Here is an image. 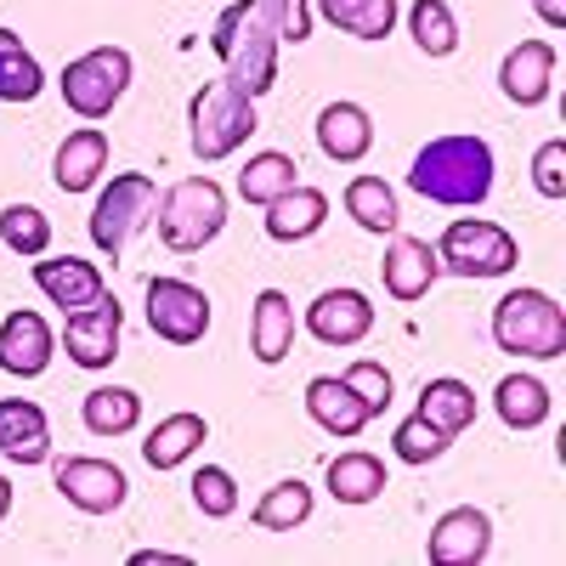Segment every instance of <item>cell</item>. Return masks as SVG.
<instances>
[{"instance_id":"42","label":"cell","mask_w":566,"mask_h":566,"mask_svg":"<svg viewBox=\"0 0 566 566\" xmlns=\"http://www.w3.org/2000/svg\"><path fill=\"white\" fill-rule=\"evenodd\" d=\"M533 12L544 18V29H566V0H533Z\"/></svg>"},{"instance_id":"20","label":"cell","mask_w":566,"mask_h":566,"mask_svg":"<svg viewBox=\"0 0 566 566\" xmlns=\"http://www.w3.org/2000/svg\"><path fill=\"white\" fill-rule=\"evenodd\" d=\"M317 148L335 159V165L368 159V148H374V119H368V108H363V103H328V108L317 114Z\"/></svg>"},{"instance_id":"12","label":"cell","mask_w":566,"mask_h":566,"mask_svg":"<svg viewBox=\"0 0 566 566\" xmlns=\"http://www.w3.org/2000/svg\"><path fill=\"white\" fill-rule=\"evenodd\" d=\"M488 549H493V522L476 504L448 510L431 527V538H424V555H431L437 566H476V560H488Z\"/></svg>"},{"instance_id":"34","label":"cell","mask_w":566,"mask_h":566,"mask_svg":"<svg viewBox=\"0 0 566 566\" xmlns=\"http://www.w3.org/2000/svg\"><path fill=\"white\" fill-rule=\"evenodd\" d=\"M0 239H7L12 255L34 261V255L52 250V221H45V210H34V205H7L0 210Z\"/></svg>"},{"instance_id":"2","label":"cell","mask_w":566,"mask_h":566,"mask_svg":"<svg viewBox=\"0 0 566 566\" xmlns=\"http://www.w3.org/2000/svg\"><path fill=\"white\" fill-rule=\"evenodd\" d=\"M154 216H159L165 250L193 255V250L221 239V227H227V187L216 176H181L176 187H165V199H154Z\"/></svg>"},{"instance_id":"19","label":"cell","mask_w":566,"mask_h":566,"mask_svg":"<svg viewBox=\"0 0 566 566\" xmlns=\"http://www.w3.org/2000/svg\"><path fill=\"white\" fill-rule=\"evenodd\" d=\"M261 210H266V239H272V244H301V239H312V232L328 221V193L295 181L290 193H277V199L261 205Z\"/></svg>"},{"instance_id":"31","label":"cell","mask_w":566,"mask_h":566,"mask_svg":"<svg viewBox=\"0 0 566 566\" xmlns=\"http://www.w3.org/2000/svg\"><path fill=\"white\" fill-rule=\"evenodd\" d=\"M136 419H142V397L130 386L85 391V431L91 437H125V431H136Z\"/></svg>"},{"instance_id":"14","label":"cell","mask_w":566,"mask_h":566,"mask_svg":"<svg viewBox=\"0 0 566 566\" xmlns=\"http://www.w3.org/2000/svg\"><path fill=\"white\" fill-rule=\"evenodd\" d=\"M34 290L52 301V306H63V317H69V312H85L91 301H103L108 283H103L97 261H80V255L40 261V255H34Z\"/></svg>"},{"instance_id":"26","label":"cell","mask_w":566,"mask_h":566,"mask_svg":"<svg viewBox=\"0 0 566 566\" xmlns=\"http://www.w3.org/2000/svg\"><path fill=\"white\" fill-rule=\"evenodd\" d=\"M493 408H499V419L510 424V431H538V424L549 419V386L538 380V374H504L499 391H493Z\"/></svg>"},{"instance_id":"24","label":"cell","mask_w":566,"mask_h":566,"mask_svg":"<svg viewBox=\"0 0 566 566\" xmlns=\"http://www.w3.org/2000/svg\"><path fill=\"white\" fill-rule=\"evenodd\" d=\"M413 413H424L442 437H464L470 424H476V391H470L464 380H453V374H442V380L419 386V408Z\"/></svg>"},{"instance_id":"44","label":"cell","mask_w":566,"mask_h":566,"mask_svg":"<svg viewBox=\"0 0 566 566\" xmlns=\"http://www.w3.org/2000/svg\"><path fill=\"white\" fill-rule=\"evenodd\" d=\"M7 515H12V482L0 476V522H7Z\"/></svg>"},{"instance_id":"17","label":"cell","mask_w":566,"mask_h":566,"mask_svg":"<svg viewBox=\"0 0 566 566\" xmlns=\"http://www.w3.org/2000/svg\"><path fill=\"white\" fill-rule=\"evenodd\" d=\"M0 453L12 464H45L52 459V424L45 408L29 397H0Z\"/></svg>"},{"instance_id":"21","label":"cell","mask_w":566,"mask_h":566,"mask_svg":"<svg viewBox=\"0 0 566 566\" xmlns=\"http://www.w3.org/2000/svg\"><path fill=\"white\" fill-rule=\"evenodd\" d=\"M103 170H108V136L97 125L69 130V142H63L57 159H52V176H57L63 193H91V187L103 181Z\"/></svg>"},{"instance_id":"41","label":"cell","mask_w":566,"mask_h":566,"mask_svg":"<svg viewBox=\"0 0 566 566\" xmlns=\"http://www.w3.org/2000/svg\"><path fill=\"white\" fill-rule=\"evenodd\" d=\"M357 7H363V0H317V12H323L328 23H335V29H346Z\"/></svg>"},{"instance_id":"25","label":"cell","mask_w":566,"mask_h":566,"mask_svg":"<svg viewBox=\"0 0 566 566\" xmlns=\"http://www.w3.org/2000/svg\"><path fill=\"white\" fill-rule=\"evenodd\" d=\"M205 437H210L205 413H170V419L154 424V437L142 442V459H148L154 470H176V464H187V459L199 453Z\"/></svg>"},{"instance_id":"33","label":"cell","mask_w":566,"mask_h":566,"mask_svg":"<svg viewBox=\"0 0 566 566\" xmlns=\"http://www.w3.org/2000/svg\"><path fill=\"white\" fill-rule=\"evenodd\" d=\"M408 34L424 57H453L459 52V23L448 12V0H413L408 7Z\"/></svg>"},{"instance_id":"18","label":"cell","mask_w":566,"mask_h":566,"mask_svg":"<svg viewBox=\"0 0 566 566\" xmlns=\"http://www.w3.org/2000/svg\"><path fill=\"white\" fill-rule=\"evenodd\" d=\"M380 277H386V295H391V301L413 306V301L431 295V283L442 277V261H437V250L424 244V239H391Z\"/></svg>"},{"instance_id":"1","label":"cell","mask_w":566,"mask_h":566,"mask_svg":"<svg viewBox=\"0 0 566 566\" xmlns=\"http://www.w3.org/2000/svg\"><path fill=\"white\" fill-rule=\"evenodd\" d=\"M408 187L431 205H453V210H476L493 193V148L482 136H431L408 165Z\"/></svg>"},{"instance_id":"36","label":"cell","mask_w":566,"mask_h":566,"mask_svg":"<svg viewBox=\"0 0 566 566\" xmlns=\"http://www.w3.org/2000/svg\"><path fill=\"white\" fill-rule=\"evenodd\" d=\"M193 504H199V515H210V522H227V515L239 510V482H232V470H221V464L193 470Z\"/></svg>"},{"instance_id":"7","label":"cell","mask_w":566,"mask_h":566,"mask_svg":"<svg viewBox=\"0 0 566 566\" xmlns=\"http://www.w3.org/2000/svg\"><path fill=\"white\" fill-rule=\"evenodd\" d=\"M130 52L125 45H97V52H85L63 69V103L80 114V119H108L114 103L130 91Z\"/></svg>"},{"instance_id":"37","label":"cell","mask_w":566,"mask_h":566,"mask_svg":"<svg viewBox=\"0 0 566 566\" xmlns=\"http://www.w3.org/2000/svg\"><path fill=\"white\" fill-rule=\"evenodd\" d=\"M340 380H346V386L357 391V402L368 408V419L391 408V391H397V386H391V368H386V363H374V357H357V363H352V368L340 374Z\"/></svg>"},{"instance_id":"6","label":"cell","mask_w":566,"mask_h":566,"mask_svg":"<svg viewBox=\"0 0 566 566\" xmlns=\"http://www.w3.org/2000/svg\"><path fill=\"white\" fill-rule=\"evenodd\" d=\"M437 261H442V272H459V277H504L515 261H522V250H515V239L499 221L459 216V221L442 227Z\"/></svg>"},{"instance_id":"13","label":"cell","mask_w":566,"mask_h":566,"mask_svg":"<svg viewBox=\"0 0 566 566\" xmlns=\"http://www.w3.org/2000/svg\"><path fill=\"white\" fill-rule=\"evenodd\" d=\"M306 328H312V340H323V346H357V340H368V328H374V306H368L363 290H323L306 306Z\"/></svg>"},{"instance_id":"38","label":"cell","mask_w":566,"mask_h":566,"mask_svg":"<svg viewBox=\"0 0 566 566\" xmlns=\"http://www.w3.org/2000/svg\"><path fill=\"white\" fill-rule=\"evenodd\" d=\"M533 187L544 199H566V142L560 136L533 154Z\"/></svg>"},{"instance_id":"9","label":"cell","mask_w":566,"mask_h":566,"mask_svg":"<svg viewBox=\"0 0 566 566\" xmlns=\"http://www.w3.org/2000/svg\"><path fill=\"white\" fill-rule=\"evenodd\" d=\"M148 328L165 346H199L210 335V295L187 277H154L148 283Z\"/></svg>"},{"instance_id":"16","label":"cell","mask_w":566,"mask_h":566,"mask_svg":"<svg viewBox=\"0 0 566 566\" xmlns=\"http://www.w3.org/2000/svg\"><path fill=\"white\" fill-rule=\"evenodd\" d=\"M555 85V45L549 40H522L515 52L499 63V91L515 108H538Z\"/></svg>"},{"instance_id":"10","label":"cell","mask_w":566,"mask_h":566,"mask_svg":"<svg viewBox=\"0 0 566 566\" xmlns=\"http://www.w3.org/2000/svg\"><path fill=\"white\" fill-rule=\"evenodd\" d=\"M57 493L74 510H85V515H114L130 499V482H125L119 464L74 453V459H57Z\"/></svg>"},{"instance_id":"3","label":"cell","mask_w":566,"mask_h":566,"mask_svg":"<svg viewBox=\"0 0 566 566\" xmlns=\"http://www.w3.org/2000/svg\"><path fill=\"white\" fill-rule=\"evenodd\" d=\"M493 340L499 352L510 357H533V363H549L566 352V312L555 295L544 290H510L499 306H493Z\"/></svg>"},{"instance_id":"32","label":"cell","mask_w":566,"mask_h":566,"mask_svg":"<svg viewBox=\"0 0 566 566\" xmlns=\"http://www.w3.org/2000/svg\"><path fill=\"white\" fill-rule=\"evenodd\" d=\"M295 170H301V165H295L290 154H277V148L250 154V165L239 170V199H250V205H272L277 193H290V187L301 181Z\"/></svg>"},{"instance_id":"8","label":"cell","mask_w":566,"mask_h":566,"mask_svg":"<svg viewBox=\"0 0 566 566\" xmlns=\"http://www.w3.org/2000/svg\"><path fill=\"white\" fill-rule=\"evenodd\" d=\"M221 63H227V85L239 91V97H266V91L277 85V29H272V18L261 12V7H250L244 12V23L232 29V40H227V52H221Z\"/></svg>"},{"instance_id":"43","label":"cell","mask_w":566,"mask_h":566,"mask_svg":"<svg viewBox=\"0 0 566 566\" xmlns=\"http://www.w3.org/2000/svg\"><path fill=\"white\" fill-rule=\"evenodd\" d=\"M130 560L136 566H187V555H170V549H136Z\"/></svg>"},{"instance_id":"30","label":"cell","mask_w":566,"mask_h":566,"mask_svg":"<svg viewBox=\"0 0 566 566\" xmlns=\"http://www.w3.org/2000/svg\"><path fill=\"white\" fill-rule=\"evenodd\" d=\"M40 91H45V74L23 45V34L0 29V103H34Z\"/></svg>"},{"instance_id":"11","label":"cell","mask_w":566,"mask_h":566,"mask_svg":"<svg viewBox=\"0 0 566 566\" xmlns=\"http://www.w3.org/2000/svg\"><path fill=\"white\" fill-rule=\"evenodd\" d=\"M119 328H125V312L114 295L91 301L85 312H69L63 323V346H69V363L80 368H108L119 357Z\"/></svg>"},{"instance_id":"35","label":"cell","mask_w":566,"mask_h":566,"mask_svg":"<svg viewBox=\"0 0 566 566\" xmlns=\"http://www.w3.org/2000/svg\"><path fill=\"white\" fill-rule=\"evenodd\" d=\"M448 442H453V437H442L424 413H408L397 431H391V453H397L402 464H431V459L448 453Z\"/></svg>"},{"instance_id":"4","label":"cell","mask_w":566,"mask_h":566,"mask_svg":"<svg viewBox=\"0 0 566 566\" xmlns=\"http://www.w3.org/2000/svg\"><path fill=\"white\" fill-rule=\"evenodd\" d=\"M255 103L239 97L227 80H210L193 91V103H187V136H193V159L199 165H216L227 154H239L244 142L255 136Z\"/></svg>"},{"instance_id":"39","label":"cell","mask_w":566,"mask_h":566,"mask_svg":"<svg viewBox=\"0 0 566 566\" xmlns=\"http://www.w3.org/2000/svg\"><path fill=\"white\" fill-rule=\"evenodd\" d=\"M255 7L272 18V29H277V40H306L312 34V0H255Z\"/></svg>"},{"instance_id":"15","label":"cell","mask_w":566,"mask_h":566,"mask_svg":"<svg viewBox=\"0 0 566 566\" xmlns=\"http://www.w3.org/2000/svg\"><path fill=\"white\" fill-rule=\"evenodd\" d=\"M52 352H57V340L40 312H12L0 323V368L18 374V380H40L52 368Z\"/></svg>"},{"instance_id":"27","label":"cell","mask_w":566,"mask_h":566,"mask_svg":"<svg viewBox=\"0 0 566 566\" xmlns=\"http://www.w3.org/2000/svg\"><path fill=\"white\" fill-rule=\"evenodd\" d=\"M328 493H335V504H374L386 493V459H374V453L328 459Z\"/></svg>"},{"instance_id":"28","label":"cell","mask_w":566,"mask_h":566,"mask_svg":"<svg viewBox=\"0 0 566 566\" xmlns=\"http://www.w3.org/2000/svg\"><path fill=\"white\" fill-rule=\"evenodd\" d=\"M346 216L363 227V232H397L402 210H397V193L386 176H352L346 181Z\"/></svg>"},{"instance_id":"5","label":"cell","mask_w":566,"mask_h":566,"mask_svg":"<svg viewBox=\"0 0 566 566\" xmlns=\"http://www.w3.org/2000/svg\"><path fill=\"white\" fill-rule=\"evenodd\" d=\"M154 199H159L154 176H142V170H119V176L103 187V193H97V205H91V244H97L108 261H119V255H125V244H130V232L148 227Z\"/></svg>"},{"instance_id":"23","label":"cell","mask_w":566,"mask_h":566,"mask_svg":"<svg viewBox=\"0 0 566 566\" xmlns=\"http://www.w3.org/2000/svg\"><path fill=\"white\" fill-rule=\"evenodd\" d=\"M306 413L323 424L328 437H346V442L368 424V408L357 402V391L340 380V374H317V380L306 386Z\"/></svg>"},{"instance_id":"40","label":"cell","mask_w":566,"mask_h":566,"mask_svg":"<svg viewBox=\"0 0 566 566\" xmlns=\"http://www.w3.org/2000/svg\"><path fill=\"white\" fill-rule=\"evenodd\" d=\"M391 29H397V0H363L346 23V34H357V40H386Z\"/></svg>"},{"instance_id":"22","label":"cell","mask_w":566,"mask_h":566,"mask_svg":"<svg viewBox=\"0 0 566 566\" xmlns=\"http://www.w3.org/2000/svg\"><path fill=\"white\" fill-rule=\"evenodd\" d=\"M290 346H295V306H290V295L261 290L255 306H250V352H255V363L272 368V363L290 357Z\"/></svg>"},{"instance_id":"29","label":"cell","mask_w":566,"mask_h":566,"mask_svg":"<svg viewBox=\"0 0 566 566\" xmlns=\"http://www.w3.org/2000/svg\"><path fill=\"white\" fill-rule=\"evenodd\" d=\"M250 522H255L261 533H295L301 522H312V488H306L301 476L272 482V488L261 493V504L250 510Z\"/></svg>"}]
</instances>
